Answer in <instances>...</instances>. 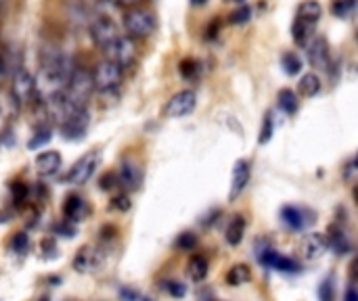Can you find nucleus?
Here are the masks:
<instances>
[{
  "mask_svg": "<svg viewBox=\"0 0 358 301\" xmlns=\"http://www.w3.org/2000/svg\"><path fill=\"white\" fill-rule=\"evenodd\" d=\"M122 23H124V29H126V36L130 38H147L155 31V25H157V19H155V13L151 8H145V6H134V8H126L124 17H122Z\"/></svg>",
  "mask_w": 358,
  "mask_h": 301,
  "instance_id": "f257e3e1",
  "label": "nucleus"
},
{
  "mask_svg": "<svg viewBox=\"0 0 358 301\" xmlns=\"http://www.w3.org/2000/svg\"><path fill=\"white\" fill-rule=\"evenodd\" d=\"M94 80H92V71L84 69V67H73L63 94L76 105V107H86L88 98L94 92Z\"/></svg>",
  "mask_w": 358,
  "mask_h": 301,
  "instance_id": "f03ea898",
  "label": "nucleus"
},
{
  "mask_svg": "<svg viewBox=\"0 0 358 301\" xmlns=\"http://www.w3.org/2000/svg\"><path fill=\"white\" fill-rule=\"evenodd\" d=\"M99 166H101V153L99 151H88L84 157H80L69 168V172L65 176V182L71 184V186H82L96 174Z\"/></svg>",
  "mask_w": 358,
  "mask_h": 301,
  "instance_id": "7ed1b4c3",
  "label": "nucleus"
},
{
  "mask_svg": "<svg viewBox=\"0 0 358 301\" xmlns=\"http://www.w3.org/2000/svg\"><path fill=\"white\" fill-rule=\"evenodd\" d=\"M136 50H138V48H136L134 38L122 36V38H117L111 46H107V48L103 50V54H105L107 61L115 63L117 67L128 69V67L136 61Z\"/></svg>",
  "mask_w": 358,
  "mask_h": 301,
  "instance_id": "20e7f679",
  "label": "nucleus"
},
{
  "mask_svg": "<svg viewBox=\"0 0 358 301\" xmlns=\"http://www.w3.org/2000/svg\"><path fill=\"white\" fill-rule=\"evenodd\" d=\"M124 34H122V29L117 27V23L111 19V17H107V15H99L94 21H92V25H90V38H92V42L101 48V50H105L107 46H111L117 38H122Z\"/></svg>",
  "mask_w": 358,
  "mask_h": 301,
  "instance_id": "39448f33",
  "label": "nucleus"
},
{
  "mask_svg": "<svg viewBox=\"0 0 358 301\" xmlns=\"http://www.w3.org/2000/svg\"><path fill=\"white\" fill-rule=\"evenodd\" d=\"M124 78V69L117 67L115 63L103 59L101 63H96V67L92 69V80H94V88L101 92H111L122 84Z\"/></svg>",
  "mask_w": 358,
  "mask_h": 301,
  "instance_id": "423d86ee",
  "label": "nucleus"
},
{
  "mask_svg": "<svg viewBox=\"0 0 358 301\" xmlns=\"http://www.w3.org/2000/svg\"><path fill=\"white\" fill-rule=\"evenodd\" d=\"M10 96H13V103L15 105H29L36 98V82H34V75L27 71V69H19L13 78H10Z\"/></svg>",
  "mask_w": 358,
  "mask_h": 301,
  "instance_id": "0eeeda50",
  "label": "nucleus"
},
{
  "mask_svg": "<svg viewBox=\"0 0 358 301\" xmlns=\"http://www.w3.org/2000/svg\"><path fill=\"white\" fill-rule=\"evenodd\" d=\"M195 107H197V94L193 90H180L168 101L164 111L170 119H180V117L191 115Z\"/></svg>",
  "mask_w": 358,
  "mask_h": 301,
  "instance_id": "6e6552de",
  "label": "nucleus"
},
{
  "mask_svg": "<svg viewBox=\"0 0 358 301\" xmlns=\"http://www.w3.org/2000/svg\"><path fill=\"white\" fill-rule=\"evenodd\" d=\"M88 124H90V115L86 111V107L78 109L63 126H61V132H63V138L67 140H80L86 130H88Z\"/></svg>",
  "mask_w": 358,
  "mask_h": 301,
  "instance_id": "1a4fd4ad",
  "label": "nucleus"
},
{
  "mask_svg": "<svg viewBox=\"0 0 358 301\" xmlns=\"http://www.w3.org/2000/svg\"><path fill=\"white\" fill-rule=\"evenodd\" d=\"M306 59L317 69H327L329 67V44H327V40L323 36H315L306 44Z\"/></svg>",
  "mask_w": 358,
  "mask_h": 301,
  "instance_id": "9d476101",
  "label": "nucleus"
},
{
  "mask_svg": "<svg viewBox=\"0 0 358 301\" xmlns=\"http://www.w3.org/2000/svg\"><path fill=\"white\" fill-rule=\"evenodd\" d=\"M117 180L126 191H136L143 184V168L134 159H124L120 166Z\"/></svg>",
  "mask_w": 358,
  "mask_h": 301,
  "instance_id": "9b49d317",
  "label": "nucleus"
},
{
  "mask_svg": "<svg viewBox=\"0 0 358 301\" xmlns=\"http://www.w3.org/2000/svg\"><path fill=\"white\" fill-rule=\"evenodd\" d=\"M34 166L40 176H55L61 170L63 159H61V153H57V151H44L36 157Z\"/></svg>",
  "mask_w": 358,
  "mask_h": 301,
  "instance_id": "f8f14e48",
  "label": "nucleus"
},
{
  "mask_svg": "<svg viewBox=\"0 0 358 301\" xmlns=\"http://www.w3.org/2000/svg\"><path fill=\"white\" fill-rule=\"evenodd\" d=\"M248 182H250V163L248 161H237L235 168H233V182H231L229 199L235 201L245 191Z\"/></svg>",
  "mask_w": 358,
  "mask_h": 301,
  "instance_id": "ddd939ff",
  "label": "nucleus"
},
{
  "mask_svg": "<svg viewBox=\"0 0 358 301\" xmlns=\"http://www.w3.org/2000/svg\"><path fill=\"white\" fill-rule=\"evenodd\" d=\"M63 212H65V220H69V222H82V220H86V216H88V205H86V201L82 199V197H69V199H65V205H63Z\"/></svg>",
  "mask_w": 358,
  "mask_h": 301,
  "instance_id": "4468645a",
  "label": "nucleus"
},
{
  "mask_svg": "<svg viewBox=\"0 0 358 301\" xmlns=\"http://www.w3.org/2000/svg\"><path fill=\"white\" fill-rule=\"evenodd\" d=\"M245 237V218L243 216H233L231 222L227 224V230H224V239L229 245L237 247Z\"/></svg>",
  "mask_w": 358,
  "mask_h": 301,
  "instance_id": "2eb2a0df",
  "label": "nucleus"
},
{
  "mask_svg": "<svg viewBox=\"0 0 358 301\" xmlns=\"http://www.w3.org/2000/svg\"><path fill=\"white\" fill-rule=\"evenodd\" d=\"M321 15H323V6L317 0H306L298 6V19H302L310 25H315L321 19Z\"/></svg>",
  "mask_w": 358,
  "mask_h": 301,
  "instance_id": "dca6fc26",
  "label": "nucleus"
},
{
  "mask_svg": "<svg viewBox=\"0 0 358 301\" xmlns=\"http://www.w3.org/2000/svg\"><path fill=\"white\" fill-rule=\"evenodd\" d=\"M262 262H264L266 266H271V268H275V270H283V272H292V270H296V268H298L294 260L283 258V256H279L277 251H268V254H264V256H262Z\"/></svg>",
  "mask_w": 358,
  "mask_h": 301,
  "instance_id": "f3484780",
  "label": "nucleus"
},
{
  "mask_svg": "<svg viewBox=\"0 0 358 301\" xmlns=\"http://www.w3.org/2000/svg\"><path fill=\"white\" fill-rule=\"evenodd\" d=\"M208 270H210V266H208V260H206L203 256H193V258L189 260L187 272H189V277H191L195 283H201V281L208 277Z\"/></svg>",
  "mask_w": 358,
  "mask_h": 301,
  "instance_id": "a211bd4d",
  "label": "nucleus"
},
{
  "mask_svg": "<svg viewBox=\"0 0 358 301\" xmlns=\"http://www.w3.org/2000/svg\"><path fill=\"white\" fill-rule=\"evenodd\" d=\"M323 84H321V78L317 73H306L302 75L300 84H298V90L304 94V96H317L321 92Z\"/></svg>",
  "mask_w": 358,
  "mask_h": 301,
  "instance_id": "6ab92c4d",
  "label": "nucleus"
},
{
  "mask_svg": "<svg viewBox=\"0 0 358 301\" xmlns=\"http://www.w3.org/2000/svg\"><path fill=\"white\" fill-rule=\"evenodd\" d=\"M250 279H252V272H250V268H248L245 264H237V266H233V268L227 272V283H229L231 287H241V285H245Z\"/></svg>",
  "mask_w": 358,
  "mask_h": 301,
  "instance_id": "aec40b11",
  "label": "nucleus"
},
{
  "mask_svg": "<svg viewBox=\"0 0 358 301\" xmlns=\"http://www.w3.org/2000/svg\"><path fill=\"white\" fill-rule=\"evenodd\" d=\"M310 29H313V25H310V23H306V21H302V19H298V17H296L294 25H292L294 42H296L298 46H306V44L310 42Z\"/></svg>",
  "mask_w": 358,
  "mask_h": 301,
  "instance_id": "412c9836",
  "label": "nucleus"
},
{
  "mask_svg": "<svg viewBox=\"0 0 358 301\" xmlns=\"http://www.w3.org/2000/svg\"><path fill=\"white\" fill-rule=\"evenodd\" d=\"M281 218L289 228H296V230L304 228V224H306V218H304L302 210H298V207H283Z\"/></svg>",
  "mask_w": 358,
  "mask_h": 301,
  "instance_id": "4be33fe9",
  "label": "nucleus"
},
{
  "mask_svg": "<svg viewBox=\"0 0 358 301\" xmlns=\"http://www.w3.org/2000/svg\"><path fill=\"white\" fill-rule=\"evenodd\" d=\"M277 101H279V107H281L287 115H292V113H296V111H298V96L294 94V90L283 88V90L279 92Z\"/></svg>",
  "mask_w": 358,
  "mask_h": 301,
  "instance_id": "5701e85b",
  "label": "nucleus"
},
{
  "mask_svg": "<svg viewBox=\"0 0 358 301\" xmlns=\"http://www.w3.org/2000/svg\"><path fill=\"white\" fill-rule=\"evenodd\" d=\"M281 65H283V69H285V73H287V75H298V73L302 71V61H300V57H298V54H294V52L283 54Z\"/></svg>",
  "mask_w": 358,
  "mask_h": 301,
  "instance_id": "b1692460",
  "label": "nucleus"
},
{
  "mask_svg": "<svg viewBox=\"0 0 358 301\" xmlns=\"http://www.w3.org/2000/svg\"><path fill=\"white\" fill-rule=\"evenodd\" d=\"M323 249H325V243H323V239L317 237V235L308 237L306 243H304V251H306L308 258H319V256L323 254Z\"/></svg>",
  "mask_w": 358,
  "mask_h": 301,
  "instance_id": "393cba45",
  "label": "nucleus"
},
{
  "mask_svg": "<svg viewBox=\"0 0 358 301\" xmlns=\"http://www.w3.org/2000/svg\"><path fill=\"white\" fill-rule=\"evenodd\" d=\"M357 8V0H336L334 2V13L338 17H348Z\"/></svg>",
  "mask_w": 358,
  "mask_h": 301,
  "instance_id": "a878e982",
  "label": "nucleus"
},
{
  "mask_svg": "<svg viewBox=\"0 0 358 301\" xmlns=\"http://www.w3.org/2000/svg\"><path fill=\"white\" fill-rule=\"evenodd\" d=\"M273 115L271 113H266V117H264V126H262V130H260V136H258V140L264 145V142H268L271 140V136H273Z\"/></svg>",
  "mask_w": 358,
  "mask_h": 301,
  "instance_id": "bb28decb",
  "label": "nucleus"
},
{
  "mask_svg": "<svg viewBox=\"0 0 358 301\" xmlns=\"http://www.w3.org/2000/svg\"><path fill=\"white\" fill-rule=\"evenodd\" d=\"M50 136H52V134H50V128H44V130H40V132H38V136H34V138L27 142V147H29V149H38L40 145L48 142V140H50Z\"/></svg>",
  "mask_w": 358,
  "mask_h": 301,
  "instance_id": "cd10ccee",
  "label": "nucleus"
},
{
  "mask_svg": "<svg viewBox=\"0 0 358 301\" xmlns=\"http://www.w3.org/2000/svg\"><path fill=\"white\" fill-rule=\"evenodd\" d=\"M195 243H197L195 235H191V233H182V235L178 237V241H176V247H178V249H193V247H195Z\"/></svg>",
  "mask_w": 358,
  "mask_h": 301,
  "instance_id": "c85d7f7f",
  "label": "nucleus"
},
{
  "mask_svg": "<svg viewBox=\"0 0 358 301\" xmlns=\"http://www.w3.org/2000/svg\"><path fill=\"white\" fill-rule=\"evenodd\" d=\"M250 17H252V10H250L248 6H241L239 10H235V13L231 15V19H229V21L237 25V23H245V21H250Z\"/></svg>",
  "mask_w": 358,
  "mask_h": 301,
  "instance_id": "c756f323",
  "label": "nucleus"
},
{
  "mask_svg": "<svg viewBox=\"0 0 358 301\" xmlns=\"http://www.w3.org/2000/svg\"><path fill=\"white\" fill-rule=\"evenodd\" d=\"M13 249L19 251V254H23L27 249V237L23 233H19V235L13 237Z\"/></svg>",
  "mask_w": 358,
  "mask_h": 301,
  "instance_id": "7c9ffc66",
  "label": "nucleus"
},
{
  "mask_svg": "<svg viewBox=\"0 0 358 301\" xmlns=\"http://www.w3.org/2000/svg\"><path fill=\"white\" fill-rule=\"evenodd\" d=\"M111 2L117 6H124V8H134V6H143L147 0H111Z\"/></svg>",
  "mask_w": 358,
  "mask_h": 301,
  "instance_id": "2f4dec72",
  "label": "nucleus"
},
{
  "mask_svg": "<svg viewBox=\"0 0 358 301\" xmlns=\"http://www.w3.org/2000/svg\"><path fill=\"white\" fill-rule=\"evenodd\" d=\"M172 295H185L187 293V289H185V285H180V283H168V287H166Z\"/></svg>",
  "mask_w": 358,
  "mask_h": 301,
  "instance_id": "473e14b6",
  "label": "nucleus"
},
{
  "mask_svg": "<svg viewBox=\"0 0 358 301\" xmlns=\"http://www.w3.org/2000/svg\"><path fill=\"white\" fill-rule=\"evenodd\" d=\"M344 301H358V291H355V289H350V291L346 293V298H344Z\"/></svg>",
  "mask_w": 358,
  "mask_h": 301,
  "instance_id": "72a5a7b5",
  "label": "nucleus"
},
{
  "mask_svg": "<svg viewBox=\"0 0 358 301\" xmlns=\"http://www.w3.org/2000/svg\"><path fill=\"white\" fill-rule=\"evenodd\" d=\"M352 279H357L358 281V258L352 262Z\"/></svg>",
  "mask_w": 358,
  "mask_h": 301,
  "instance_id": "f704fd0d",
  "label": "nucleus"
},
{
  "mask_svg": "<svg viewBox=\"0 0 358 301\" xmlns=\"http://www.w3.org/2000/svg\"><path fill=\"white\" fill-rule=\"evenodd\" d=\"M6 78V71H4V65H2V57H0V82Z\"/></svg>",
  "mask_w": 358,
  "mask_h": 301,
  "instance_id": "c9c22d12",
  "label": "nucleus"
},
{
  "mask_svg": "<svg viewBox=\"0 0 358 301\" xmlns=\"http://www.w3.org/2000/svg\"><path fill=\"white\" fill-rule=\"evenodd\" d=\"M206 2H208V0H193V4H197V6H199V4H206Z\"/></svg>",
  "mask_w": 358,
  "mask_h": 301,
  "instance_id": "e433bc0d",
  "label": "nucleus"
},
{
  "mask_svg": "<svg viewBox=\"0 0 358 301\" xmlns=\"http://www.w3.org/2000/svg\"><path fill=\"white\" fill-rule=\"evenodd\" d=\"M229 2H243V0H229Z\"/></svg>",
  "mask_w": 358,
  "mask_h": 301,
  "instance_id": "4c0bfd02",
  "label": "nucleus"
},
{
  "mask_svg": "<svg viewBox=\"0 0 358 301\" xmlns=\"http://www.w3.org/2000/svg\"><path fill=\"white\" fill-rule=\"evenodd\" d=\"M355 197H357V199H358V189H357V191H355Z\"/></svg>",
  "mask_w": 358,
  "mask_h": 301,
  "instance_id": "58836bf2",
  "label": "nucleus"
},
{
  "mask_svg": "<svg viewBox=\"0 0 358 301\" xmlns=\"http://www.w3.org/2000/svg\"><path fill=\"white\" fill-rule=\"evenodd\" d=\"M357 168H358V157H357Z\"/></svg>",
  "mask_w": 358,
  "mask_h": 301,
  "instance_id": "ea45409f",
  "label": "nucleus"
}]
</instances>
